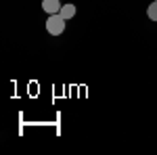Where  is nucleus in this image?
I'll return each instance as SVG.
<instances>
[{
    "instance_id": "f257e3e1",
    "label": "nucleus",
    "mask_w": 157,
    "mask_h": 155,
    "mask_svg": "<svg viewBox=\"0 0 157 155\" xmlns=\"http://www.w3.org/2000/svg\"><path fill=\"white\" fill-rule=\"evenodd\" d=\"M65 17L61 15V13H55V15H50L48 19H46V32H48L50 36H61L63 32H65Z\"/></svg>"
},
{
    "instance_id": "f03ea898",
    "label": "nucleus",
    "mask_w": 157,
    "mask_h": 155,
    "mask_svg": "<svg viewBox=\"0 0 157 155\" xmlns=\"http://www.w3.org/2000/svg\"><path fill=\"white\" fill-rule=\"evenodd\" d=\"M42 9L48 15H55V13H61V2L59 0H42Z\"/></svg>"
},
{
    "instance_id": "7ed1b4c3",
    "label": "nucleus",
    "mask_w": 157,
    "mask_h": 155,
    "mask_svg": "<svg viewBox=\"0 0 157 155\" xmlns=\"http://www.w3.org/2000/svg\"><path fill=\"white\" fill-rule=\"evenodd\" d=\"M61 15H63L65 19H71L73 15H75V6H73V4H63V6H61Z\"/></svg>"
},
{
    "instance_id": "20e7f679",
    "label": "nucleus",
    "mask_w": 157,
    "mask_h": 155,
    "mask_svg": "<svg viewBox=\"0 0 157 155\" xmlns=\"http://www.w3.org/2000/svg\"><path fill=\"white\" fill-rule=\"evenodd\" d=\"M147 17H149L151 21H157V0L149 4V9H147Z\"/></svg>"
}]
</instances>
